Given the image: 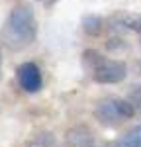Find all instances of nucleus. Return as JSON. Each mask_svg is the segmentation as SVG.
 <instances>
[{
    "mask_svg": "<svg viewBox=\"0 0 141 147\" xmlns=\"http://www.w3.org/2000/svg\"><path fill=\"white\" fill-rule=\"evenodd\" d=\"M94 147H112V145H94Z\"/></svg>",
    "mask_w": 141,
    "mask_h": 147,
    "instance_id": "13",
    "label": "nucleus"
},
{
    "mask_svg": "<svg viewBox=\"0 0 141 147\" xmlns=\"http://www.w3.org/2000/svg\"><path fill=\"white\" fill-rule=\"evenodd\" d=\"M82 67L94 82L117 84L128 77V67L124 61L110 59L96 49H86L82 53Z\"/></svg>",
    "mask_w": 141,
    "mask_h": 147,
    "instance_id": "2",
    "label": "nucleus"
},
{
    "mask_svg": "<svg viewBox=\"0 0 141 147\" xmlns=\"http://www.w3.org/2000/svg\"><path fill=\"white\" fill-rule=\"evenodd\" d=\"M37 37V18L32 6H14L2 26V41L12 51L30 47Z\"/></svg>",
    "mask_w": 141,
    "mask_h": 147,
    "instance_id": "1",
    "label": "nucleus"
},
{
    "mask_svg": "<svg viewBox=\"0 0 141 147\" xmlns=\"http://www.w3.org/2000/svg\"><path fill=\"white\" fill-rule=\"evenodd\" d=\"M104 24H106L104 18H102V16H98V14H86V16L81 20L82 32H84L86 35H90V37H96V35L102 34Z\"/></svg>",
    "mask_w": 141,
    "mask_h": 147,
    "instance_id": "7",
    "label": "nucleus"
},
{
    "mask_svg": "<svg viewBox=\"0 0 141 147\" xmlns=\"http://www.w3.org/2000/svg\"><path fill=\"white\" fill-rule=\"evenodd\" d=\"M0 75H2V55H0Z\"/></svg>",
    "mask_w": 141,
    "mask_h": 147,
    "instance_id": "12",
    "label": "nucleus"
},
{
    "mask_svg": "<svg viewBox=\"0 0 141 147\" xmlns=\"http://www.w3.org/2000/svg\"><path fill=\"white\" fill-rule=\"evenodd\" d=\"M128 100L133 104V108H135V112L141 114V84L139 86H133L131 90H129V96Z\"/></svg>",
    "mask_w": 141,
    "mask_h": 147,
    "instance_id": "10",
    "label": "nucleus"
},
{
    "mask_svg": "<svg viewBox=\"0 0 141 147\" xmlns=\"http://www.w3.org/2000/svg\"><path fill=\"white\" fill-rule=\"evenodd\" d=\"M65 141L70 147H94V134L86 125H73L65 134Z\"/></svg>",
    "mask_w": 141,
    "mask_h": 147,
    "instance_id": "5",
    "label": "nucleus"
},
{
    "mask_svg": "<svg viewBox=\"0 0 141 147\" xmlns=\"http://www.w3.org/2000/svg\"><path fill=\"white\" fill-rule=\"evenodd\" d=\"M41 2H43V4H45V6H53V4H55V2H57V0H41Z\"/></svg>",
    "mask_w": 141,
    "mask_h": 147,
    "instance_id": "11",
    "label": "nucleus"
},
{
    "mask_svg": "<svg viewBox=\"0 0 141 147\" xmlns=\"http://www.w3.org/2000/svg\"><path fill=\"white\" fill-rule=\"evenodd\" d=\"M135 108L129 100L117 98V96H106L94 104V118L104 127H117L124 122L135 116Z\"/></svg>",
    "mask_w": 141,
    "mask_h": 147,
    "instance_id": "3",
    "label": "nucleus"
},
{
    "mask_svg": "<svg viewBox=\"0 0 141 147\" xmlns=\"http://www.w3.org/2000/svg\"><path fill=\"white\" fill-rule=\"evenodd\" d=\"M16 79H18L20 88L23 92H28V94H35V92H39L43 88L41 69L37 67L34 61H26L16 69Z\"/></svg>",
    "mask_w": 141,
    "mask_h": 147,
    "instance_id": "4",
    "label": "nucleus"
},
{
    "mask_svg": "<svg viewBox=\"0 0 141 147\" xmlns=\"http://www.w3.org/2000/svg\"><path fill=\"white\" fill-rule=\"evenodd\" d=\"M108 22L114 28L141 34V14H137V12H116Z\"/></svg>",
    "mask_w": 141,
    "mask_h": 147,
    "instance_id": "6",
    "label": "nucleus"
},
{
    "mask_svg": "<svg viewBox=\"0 0 141 147\" xmlns=\"http://www.w3.org/2000/svg\"><path fill=\"white\" fill-rule=\"evenodd\" d=\"M53 145H55V136L51 131H45V129L35 131L26 141V147H53Z\"/></svg>",
    "mask_w": 141,
    "mask_h": 147,
    "instance_id": "9",
    "label": "nucleus"
},
{
    "mask_svg": "<svg viewBox=\"0 0 141 147\" xmlns=\"http://www.w3.org/2000/svg\"><path fill=\"white\" fill-rule=\"evenodd\" d=\"M112 147H141V124L131 127L124 137H120Z\"/></svg>",
    "mask_w": 141,
    "mask_h": 147,
    "instance_id": "8",
    "label": "nucleus"
}]
</instances>
